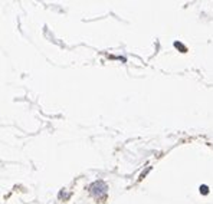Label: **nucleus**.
I'll return each mask as SVG.
<instances>
[{
  "label": "nucleus",
  "instance_id": "obj_1",
  "mask_svg": "<svg viewBox=\"0 0 213 204\" xmlns=\"http://www.w3.org/2000/svg\"><path fill=\"white\" fill-rule=\"evenodd\" d=\"M202 191H203V194H207V191H209V190H207V187H206V186H202V187H200V193H202Z\"/></svg>",
  "mask_w": 213,
  "mask_h": 204
}]
</instances>
